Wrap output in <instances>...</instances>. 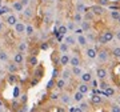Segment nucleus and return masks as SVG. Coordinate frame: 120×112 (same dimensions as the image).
Returning <instances> with one entry per match:
<instances>
[{"mask_svg":"<svg viewBox=\"0 0 120 112\" xmlns=\"http://www.w3.org/2000/svg\"><path fill=\"white\" fill-rule=\"evenodd\" d=\"M112 39H113V32L107 31V32H104V34L100 36V43L101 44H107V43H109Z\"/></svg>","mask_w":120,"mask_h":112,"instance_id":"nucleus-1","label":"nucleus"},{"mask_svg":"<svg viewBox=\"0 0 120 112\" xmlns=\"http://www.w3.org/2000/svg\"><path fill=\"white\" fill-rule=\"evenodd\" d=\"M101 101H103V100H101V97H100L99 95L95 93V95L92 96V103H94V104H100Z\"/></svg>","mask_w":120,"mask_h":112,"instance_id":"nucleus-29","label":"nucleus"},{"mask_svg":"<svg viewBox=\"0 0 120 112\" xmlns=\"http://www.w3.org/2000/svg\"><path fill=\"white\" fill-rule=\"evenodd\" d=\"M59 99L61 100V103L63 104H71V101H72V99H71V96L68 95V93H64V95H61V96H59Z\"/></svg>","mask_w":120,"mask_h":112,"instance_id":"nucleus-10","label":"nucleus"},{"mask_svg":"<svg viewBox=\"0 0 120 112\" xmlns=\"http://www.w3.org/2000/svg\"><path fill=\"white\" fill-rule=\"evenodd\" d=\"M67 28H69V30H73V28H75V26H73V23H69Z\"/></svg>","mask_w":120,"mask_h":112,"instance_id":"nucleus-48","label":"nucleus"},{"mask_svg":"<svg viewBox=\"0 0 120 112\" xmlns=\"http://www.w3.org/2000/svg\"><path fill=\"white\" fill-rule=\"evenodd\" d=\"M56 87H57L59 90L64 88V87H65V80H64V79H60V80H57V83H56Z\"/></svg>","mask_w":120,"mask_h":112,"instance_id":"nucleus-32","label":"nucleus"},{"mask_svg":"<svg viewBox=\"0 0 120 112\" xmlns=\"http://www.w3.org/2000/svg\"><path fill=\"white\" fill-rule=\"evenodd\" d=\"M76 23H82V13H79V12H76L75 13V19H73Z\"/></svg>","mask_w":120,"mask_h":112,"instance_id":"nucleus-37","label":"nucleus"},{"mask_svg":"<svg viewBox=\"0 0 120 112\" xmlns=\"http://www.w3.org/2000/svg\"><path fill=\"white\" fill-rule=\"evenodd\" d=\"M120 16V12L119 11H112L111 12V17L113 19V20H117V17Z\"/></svg>","mask_w":120,"mask_h":112,"instance_id":"nucleus-36","label":"nucleus"},{"mask_svg":"<svg viewBox=\"0 0 120 112\" xmlns=\"http://www.w3.org/2000/svg\"><path fill=\"white\" fill-rule=\"evenodd\" d=\"M111 111L112 112H120V107L117 104H112L111 105Z\"/></svg>","mask_w":120,"mask_h":112,"instance_id":"nucleus-38","label":"nucleus"},{"mask_svg":"<svg viewBox=\"0 0 120 112\" xmlns=\"http://www.w3.org/2000/svg\"><path fill=\"white\" fill-rule=\"evenodd\" d=\"M20 3H22V4L24 5V7H26V5H28V3H30V0H20Z\"/></svg>","mask_w":120,"mask_h":112,"instance_id":"nucleus-46","label":"nucleus"},{"mask_svg":"<svg viewBox=\"0 0 120 112\" xmlns=\"http://www.w3.org/2000/svg\"><path fill=\"white\" fill-rule=\"evenodd\" d=\"M76 43L79 44V45H82V47H84V45H87V43H88V41H87V37H86V36H83V35L80 34L79 36H77Z\"/></svg>","mask_w":120,"mask_h":112,"instance_id":"nucleus-12","label":"nucleus"},{"mask_svg":"<svg viewBox=\"0 0 120 112\" xmlns=\"http://www.w3.org/2000/svg\"><path fill=\"white\" fill-rule=\"evenodd\" d=\"M84 11H86L84 4H83V3H77V4H76V12L82 13V12H84Z\"/></svg>","mask_w":120,"mask_h":112,"instance_id":"nucleus-28","label":"nucleus"},{"mask_svg":"<svg viewBox=\"0 0 120 112\" xmlns=\"http://www.w3.org/2000/svg\"><path fill=\"white\" fill-rule=\"evenodd\" d=\"M8 82L9 83H15L16 82V76H15V73H11V75L8 76Z\"/></svg>","mask_w":120,"mask_h":112,"instance_id":"nucleus-39","label":"nucleus"},{"mask_svg":"<svg viewBox=\"0 0 120 112\" xmlns=\"http://www.w3.org/2000/svg\"><path fill=\"white\" fill-rule=\"evenodd\" d=\"M96 56H98V59L101 61V63H104V61L108 60V52L104 51V49H103V51H100V52H98V55H96Z\"/></svg>","mask_w":120,"mask_h":112,"instance_id":"nucleus-5","label":"nucleus"},{"mask_svg":"<svg viewBox=\"0 0 120 112\" xmlns=\"http://www.w3.org/2000/svg\"><path fill=\"white\" fill-rule=\"evenodd\" d=\"M59 63L61 65H67L69 63V56L67 55V53H63V55L60 56V59H59Z\"/></svg>","mask_w":120,"mask_h":112,"instance_id":"nucleus-14","label":"nucleus"},{"mask_svg":"<svg viewBox=\"0 0 120 112\" xmlns=\"http://www.w3.org/2000/svg\"><path fill=\"white\" fill-rule=\"evenodd\" d=\"M13 28H15V32H16V35H23L24 32H26V24H24V23L17 22L16 24L13 26Z\"/></svg>","mask_w":120,"mask_h":112,"instance_id":"nucleus-2","label":"nucleus"},{"mask_svg":"<svg viewBox=\"0 0 120 112\" xmlns=\"http://www.w3.org/2000/svg\"><path fill=\"white\" fill-rule=\"evenodd\" d=\"M79 91H80L82 93H84V95H87V93L90 92V87H88V83H82V84L79 86Z\"/></svg>","mask_w":120,"mask_h":112,"instance_id":"nucleus-13","label":"nucleus"},{"mask_svg":"<svg viewBox=\"0 0 120 112\" xmlns=\"http://www.w3.org/2000/svg\"><path fill=\"white\" fill-rule=\"evenodd\" d=\"M28 64H30L31 67H35V65L38 64V57H36V56H31L30 60H28Z\"/></svg>","mask_w":120,"mask_h":112,"instance_id":"nucleus-27","label":"nucleus"},{"mask_svg":"<svg viewBox=\"0 0 120 112\" xmlns=\"http://www.w3.org/2000/svg\"><path fill=\"white\" fill-rule=\"evenodd\" d=\"M119 100H120V96H119Z\"/></svg>","mask_w":120,"mask_h":112,"instance_id":"nucleus-54","label":"nucleus"},{"mask_svg":"<svg viewBox=\"0 0 120 112\" xmlns=\"http://www.w3.org/2000/svg\"><path fill=\"white\" fill-rule=\"evenodd\" d=\"M64 43L68 44L69 47H71V45H75V44H76V39H75V36H65Z\"/></svg>","mask_w":120,"mask_h":112,"instance_id":"nucleus-15","label":"nucleus"},{"mask_svg":"<svg viewBox=\"0 0 120 112\" xmlns=\"http://www.w3.org/2000/svg\"><path fill=\"white\" fill-rule=\"evenodd\" d=\"M83 99H84V93H82L80 91H77L76 93L73 95V100H75L76 103H79V101H82Z\"/></svg>","mask_w":120,"mask_h":112,"instance_id":"nucleus-19","label":"nucleus"},{"mask_svg":"<svg viewBox=\"0 0 120 112\" xmlns=\"http://www.w3.org/2000/svg\"><path fill=\"white\" fill-rule=\"evenodd\" d=\"M69 78H71V71H68V69H64V71L61 72V79H64L65 82H67Z\"/></svg>","mask_w":120,"mask_h":112,"instance_id":"nucleus-25","label":"nucleus"},{"mask_svg":"<svg viewBox=\"0 0 120 112\" xmlns=\"http://www.w3.org/2000/svg\"><path fill=\"white\" fill-rule=\"evenodd\" d=\"M117 20H119V24H120V16H119V17H117Z\"/></svg>","mask_w":120,"mask_h":112,"instance_id":"nucleus-53","label":"nucleus"},{"mask_svg":"<svg viewBox=\"0 0 120 112\" xmlns=\"http://www.w3.org/2000/svg\"><path fill=\"white\" fill-rule=\"evenodd\" d=\"M116 39L120 40V31H117V32H116Z\"/></svg>","mask_w":120,"mask_h":112,"instance_id":"nucleus-50","label":"nucleus"},{"mask_svg":"<svg viewBox=\"0 0 120 112\" xmlns=\"http://www.w3.org/2000/svg\"><path fill=\"white\" fill-rule=\"evenodd\" d=\"M96 75H98V78H99V79L104 80V79L107 78L108 72H107V69H104V68H99L98 71H96Z\"/></svg>","mask_w":120,"mask_h":112,"instance_id":"nucleus-9","label":"nucleus"},{"mask_svg":"<svg viewBox=\"0 0 120 112\" xmlns=\"http://www.w3.org/2000/svg\"><path fill=\"white\" fill-rule=\"evenodd\" d=\"M75 32H76L77 35H80V34H83V30L82 28H79V30H75Z\"/></svg>","mask_w":120,"mask_h":112,"instance_id":"nucleus-49","label":"nucleus"},{"mask_svg":"<svg viewBox=\"0 0 120 112\" xmlns=\"http://www.w3.org/2000/svg\"><path fill=\"white\" fill-rule=\"evenodd\" d=\"M51 99H52V100H57V99H59V95H57V93H52V95H51Z\"/></svg>","mask_w":120,"mask_h":112,"instance_id":"nucleus-44","label":"nucleus"},{"mask_svg":"<svg viewBox=\"0 0 120 112\" xmlns=\"http://www.w3.org/2000/svg\"><path fill=\"white\" fill-rule=\"evenodd\" d=\"M91 83H92V87H94V88H96V87H98V82H96L95 79H91Z\"/></svg>","mask_w":120,"mask_h":112,"instance_id":"nucleus-43","label":"nucleus"},{"mask_svg":"<svg viewBox=\"0 0 120 112\" xmlns=\"http://www.w3.org/2000/svg\"><path fill=\"white\" fill-rule=\"evenodd\" d=\"M44 22H45V23H49V22H51V15H49V13H48L47 16H45V19H44Z\"/></svg>","mask_w":120,"mask_h":112,"instance_id":"nucleus-45","label":"nucleus"},{"mask_svg":"<svg viewBox=\"0 0 120 112\" xmlns=\"http://www.w3.org/2000/svg\"><path fill=\"white\" fill-rule=\"evenodd\" d=\"M34 32H35V28H34V26H31V24H28V26H26V32H24V34H26L27 36H32V35H34Z\"/></svg>","mask_w":120,"mask_h":112,"instance_id":"nucleus-20","label":"nucleus"},{"mask_svg":"<svg viewBox=\"0 0 120 112\" xmlns=\"http://www.w3.org/2000/svg\"><path fill=\"white\" fill-rule=\"evenodd\" d=\"M99 4H100V5H107L108 4V0H99Z\"/></svg>","mask_w":120,"mask_h":112,"instance_id":"nucleus-41","label":"nucleus"},{"mask_svg":"<svg viewBox=\"0 0 120 112\" xmlns=\"http://www.w3.org/2000/svg\"><path fill=\"white\" fill-rule=\"evenodd\" d=\"M8 53L5 51H0V61H3V63H7L8 61Z\"/></svg>","mask_w":120,"mask_h":112,"instance_id":"nucleus-23","label":"nucleus"},{"mask_svg":"<svg viewBox=\"0 0 120 112\" xmlns=\"http://www.w3.org/2000/svg\"><path fill=\"white\" fill-rule=\"evenodd\" d=\"M59 49H60L61 53H67L68 49H69V45H68V44H65V43H61V44H60V47H59Z\"/></svg>","mask_w":120,"mask_h":112,"instance_id":"nucleus-24","label":"nucleus"},{"mask_svg":"<svg viewBox=\"0 0 120 112\" xmlns=\"http://www.w3.org/2000/svg\"><path fill=\"white\" fill-rule=\"evenodd\" d=\"M17 49H19L20 52H23V53H24V52L28 49V45H27L26 41H22V43H19V45H17Z\"/></svg>","mask_w":120,"mask_h":112,"instance_id":"nucleus-22","label":"nucleus"},{"mask_svg":"<svg viewBox=\"0 0 120 112\" xmlns=\"http://www.w3.org/2000/svg\"><path fill=\"white\" fill-rule=\"evenodd\" d=\"M48 47H49V45H48L47 43H43V44H41V47H40V48H41L43 51H45V49H48Z\"/></svg>","mask_w":120,"mask_h":112,"instance_id":"nucleus-42","label":"nucleus"},{"mask_svg":"<svg viewBox=\"0 0 120 112\" xmlns=\"http://www.w3.org/2000/svg\"><path fill=\"white\" fill-rule=\"evenodd\" d=\"M94 17H95V13L92 12V11H87V9H86V19H87V22L92 20Z\"/></svg>","mask_w":120,"mask_h":112,"instance_id":"nucleus-30","label":"nucleus"},{"mask_svg":"<svg viewBox=\"0 0 120 112\" xmlns=\"http://www.w3.org/2000/svg\"><path fill=\"white\" fill-rule=\"evenodd\" d=\"M3 28H4V26H3V23L0 22V32H1V31H3Z\"/></svg>","mask_w":120,"mask_h":112,"instance_id":"nucleus-51","label":"nucleus"},{"mask_svg":"<svg viewBox=\"0 0 120 112\" xmlns=\"http://www.w3.org/2000/svg\"><path fill=\"white\" fill-rule=\"evenodd\" d=\"M104 92H105V95L108 96V97H111V96H113V93H115V90L113 88H111V87L108 86L105 90H104Z\"/></svg>","mask_w":120,"mask_h":112,"instance_id":"nucleus-26","label":"nucleus"},{"mask_svg":"<svg viewBox=\"0 0 120 112\" xmlns=\"http://www.w3.org/2000/svg\"><path fill=\"white\" fill-rule=\"evenodd\" d=\"M23 61H24V55H23V52L17 51L15 55H13V63H16L17 65L19 64H23Z\"/></svg>","mask_w":120,"mask_h":112,"instance_id":"nucleus-3","label":"nucleus"},{"mask_svg":"<svg viewBox=\"0 0 120 112\" xmlns=\"http://www.w3.org/2000/svg\"><path fill=\"white\" fill-rule=\"evenodd\" d=\"M100 87H101V90H105V88L108 87V84H107V83H101V84H100Z\"/></svg>","mask_w":120,"mask_h":112,"instance_id":"nucleus-47","label":"nucleus"},{"mask_svg":"<svg viewBox=\"0 0 120 112\" xmlns=\"http://www.w3.org/2000/svg\"><path fill=\"white\" fill-rule=\"evenodd\" d=\"M22 100H23V101H27V95H23Z\"/></svg>","mask_w":120,"mask_h":112,"instance_id":"nucleus-52","label":"nucleus"},{"mask_svg":"<svg viewBox=\"0 0 120 112\" xmlns=\"http://www.w3.org/2000/svg\"><path fill=\"white\" fill-rule=\"evenodd\" d=\"M68 64H71L72 67L80 65V59H79L77 56H71V57H69V63H68Z\"/></svg>","mask_w":120,"mask_h":112,"instance_id":"nucleus-16","label":"nucleus"},{"mask_svg":"<svg viewBox=\"0 0 120 112\" xmlns=\"http://www.w3.org/2000/svg\"><path fill=\"white\" fill-rule=\"evenodd\" d=\"M80 79H82L83 83H90L91 79H92V75H91L90 72H83L82 75H80Z\"/></svg>","mask_w":120,"mask_h":112,"instance_id":"nucleus-11","label":"nucleus"},{"mask_svg":"<svg viewBox=\"0 0 120 112\" xmlns=\"http://www.w3.org/2000/svg\"><path fill=\"white\" fill-rule=\"evenodd\" d=\"M72 75H75V76H80L83 73V71H82V68H80V65H76V67H73L72 68Z\"/></svg>","mask_w":120,"mask_h":112,"instance_id":"nucleus-21","label":"nucleus"},{"mask_svg":"<svg viewBox=\"0 0 120 112\" xmlns=\"http://www.w3.org/2000/svg\"><path fill=\"white\" fill-rule=\"evenodd\" d=\"M90 28H91V26L88 22H82V30L83 31H90Z\"/></svg>","mask_w":120,"mask_h":112,"instance_id":"nucleus-33","label":"nucleus"},{"mask_svg":"<svg viewBox=\"0 0 120 112\" xmlns=\"http://www.w3.org/2000/svg\"><path fill=\"white\" fill-rule=\"evenodd\" d=\"M91 11H92L95 15H101V13L104 12V8L100 4L99 5H92V7H91Z\"/></svg>","mask_w":120,"mask_h":112,"instance_id":"nucleus-7","label":"nucleus"},{"mask_svg":"<svg viewBox=\"0 0 120 112\" xmlns=\"http://www.w3.org/2000/svg\"><path fill=\"white\" fill-rule=\"evenodd\" d=\"M8 12H9L8 7H1V13H8Z\"/></svg>","mask_w":120,"mask_h":112,"instance_id":"nucleus-40","label":"nucleus"},{"mask_svg":"<svg viewBox=\"0 0 120 112\" xmlns=\"http://www.w3.org/2000/svg\"><path fill=\"white\" fill-rule=\"evenodd\" d=\"M5 23H7L9 27H13L17 23V17L15 16V15H12V13H11V15H8V16L5 17Z\"/></svg>","mask_w":120,"mask_h":112,"instance_id":"nucleus-4","label":"nucleus"},{"mask_svg":"<svg viewBox=\"0 0 120 112\" xmlns=\"http://www.w3.org/2000/svg\"><path fill=\"white\" fill-rule=\"evenodd\" d=\"M86 55L88 56L90 59H95V57H96V55H98V51H96V48H87Z\"/></svg>","mask_w":120,"mask_h":112,"instance_id":"nucleus-8","label":"nucleus"},{"mask_svg":"<svg viewBox=\"0 0 120 112\" xmlns=\"http://www.w3.org/2000/svg\"><path fill=\"white\" fill-rule=\"evenodd\" d=\"M79 108H80V111H87V109H88V104H87L86 101H83V100H82V103H80Z\"/></svg>","mask_w":120,"mask_h":112,"instance_id":"nucleus-35","label":"nucleus"},{"mask_svg":"<svg viewBox=\"0 0 120 112\" xmlns=\"http://www.w3.org/2000/svg\"><path fill=\"white\" fill-rule=\"evenodd\" d=\"M112 55L115 56V57H117V59H120V47H116L113 51H112Z\"/></svg>","mask_w":120,"mask_h":112,"instance_id":"nucleus-34","label":"nucleus"},{"mask_svg":"<svg viewBox=\"0 0 120 112\" xmlns=\"http://www.w3.org/2000/svg\"><path fill=\"white\" fill-rule=\"evenodd\" d=\"M23 15H24V16L27 17V19H31V17L34 16V11H32V9L30 8V7H28V5H26V7H24V8H23Z\"/></svg>","mask_w":120,"mask_h":112,"instance_id":"nucleus-6","label":"nucleus"},{"mask_svg":"<svg viewBox=\"0 0 120 112\" xmlns=\"http://www.w3.org/2000/svg\"><path fill=\"white\" fill-rule=\"evenodd\" d=\"M67 32H68V28L65 26H60L59 30H57V34H60V35H65Z\"/></svg>","mask_w":120,"mask_h":112,"instance_id":"nucleus-31","label":"nucleus"},{"mask_svg":"<svg viewBox=\"0 0 120 112\" xmlns=\"http://www.w3.org/2000/svg\"><path fill=\"white\" fill-rule=\"evenodd\" d=\"M23 8H24V5H23L20 1H15V3L12 4V9L13 11H16V12H22Z\"/></svg>","mask_w":120,"mask_h":112,"instance_id":"nucleus-17","label":"nucleus"},{"mask_svg":"<svg viewBox=\"0 0 120 112\" xmlns=\"http://www.w3.org/2000/svg\"><path fill=\"white\" fill-rule=\"evenodd\" d=\"M7 69H8L9 73H16L19 68H17V64H16V63H9V64L7 65Z\"/></svg>","mask_w":120,"mask_h":112,"instance_id":"nucleus-18","label":"nucleus"}]
</instances>
